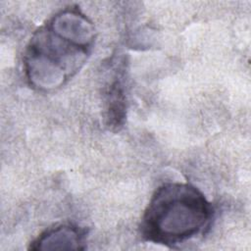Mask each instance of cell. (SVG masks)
I'll return each instance as SVG.
<instances>
[{"mask_svg":"<svg viewBox=\"0 0 251 251\" xmlns=\"http://www.w3.org/2000/svg\"><path fill=\"white\" fill-rule=\"evenodd\" d=\"M212 212L211 204L195 186L165 183L149 201L141 220V234L148 241L174 246L202 231Z\"/></svg>","mask_w":251,"mask_h":251,"instance_id":"2","label":"cell"},{"mask_svg":"<svg viewBox=\"0 0 251 251\" xmlns=\"http://www.w3.org/2000/svg\"><path fill=\"white\" fill-rule=\"evenodd\" d=\"M32 250L84 249V232L79 227L64 224L42 232L30 245Z\"/></svg>","mask_w":251,"mask_h":251,"instance_id":"3","label":"cell"},{"mask_svg":"<svg viewBox=\"0 0 251 251\" xmlns=\"http://www.w3.org/2000/svg\"><path fill=\"white\" fill-rule=\"evenodd\" d=\"M124 78L125 70L118 69L105 91L106 124L112 129H119L126 118V100Z\"/></svg>","mask_w":251,"mask_h":251,"instance_id":"4","label":"cell"},{"mask_svg":"<svg viewBox=\"0 0 251 251\" xmlns=\"http://www.w3.org/2000/svg\"><path fill=\"white\" fill-rule=\"evenodd\" d=\"M94 42V26L77 8L53 16L31 37L24 58L29 84L38 90L62 86L85 63Z\"/></svg>","mask_w":251,"mask_h":251,"instance_id":"1","label":"cell"}]
</instances>
